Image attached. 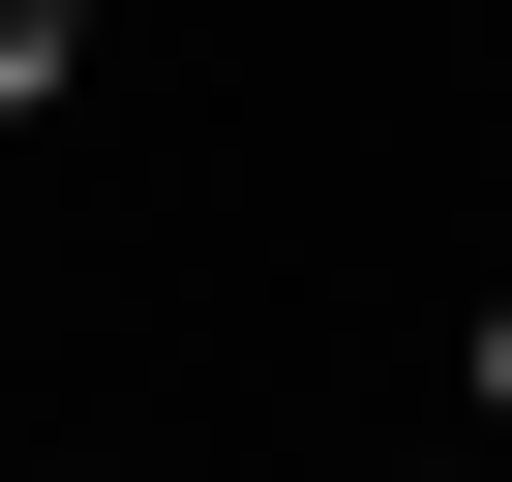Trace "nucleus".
<instances>
[{
    "label": "nucleus",
    "mask_w": 512,
    "mask_h": 482,
    "mask_svg": "<svg viewBox=\"0 0 512 482\" xmlns=\"http://www.w3.org/2000/svg\"><path fill=\"white\" fill-rule=\"evenodd\" d=\"M91 91V0H0V121H61Z\"/></svg>",
    "instance_id": "f257e3e1"
},
{
    "label": "nucleus",
    "mask_w": 512,
    "mask_h": 482,
    "mask_svg": "<svg viewBox=\"0 0 512 482\" xmlns=\"http://www.w3.org/2000/svg\"><path fill=\"white\" fill-rule=\"evenodd\" d=\"M452 392H482V422H512V302H482V332H452Z\"/></svg>",
    "instance_id": "f03ea898"
},
{
    "label": "nucleus",
    "mask_w": 512,
    "mask_h": 482,
    "mask_svg": "<svg viewBox=\"0 0 512 482\" xmlns=\"http://www.w3.org/2000/svg\"><path fill=\"white\" fill-rule=\"evenodd\" d=\"M392 482H452V452H392Z\"/></svg>",
    "instance_id": "7ed1b4c3"
}]
</instances>
